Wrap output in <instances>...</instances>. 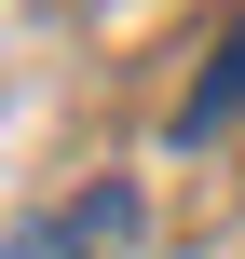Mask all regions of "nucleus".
I'll return each instance as SVG.
<instances>
[{
	"label": "nucleus",
	"mask_w": 245,
	"mask_h": 259,
	"mask_svg": "<svg viewBox=\"0 0 245 259\" xmlns=\"http://www.w3.org/2000/svg\"><path fill=\"white\" fill-rule=\"evenodd\" d=\"M123 232H136V191H123V178H95V191H82L68 219H27V232H14L0 259H109Z\"/></svg>",
	"instance_id": "f257e3e1"
},
{
	"label": "nucleus",
	"mask_w": 245,
	"mask_h": 259,
	"mask_svg": "<svg viewBox=\"0 0 245 259\" xmlns=\"http://www.w3.org/2000/svg\"><path fill=\"white\" fill-rule=\"evenodd\" d=\"M232 109H245V14L218 27V55H205V82L177 96V150H218V137H232Z\"/></svg>",
	"instance_id": "f03ea898"
}]
</instances>
